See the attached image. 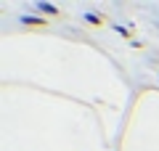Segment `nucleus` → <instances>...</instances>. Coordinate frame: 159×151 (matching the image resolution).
<instances>
[{"label":"nucleus","mask_w":159,"mask_h":151,"mask_svg":"<svg viewBox=\"0 0 159 151\" xmlns=\"http://www.w3.org/2000/svg\"><path fill=\"white\" fill-rule=\"evenodd\" d=\"M85 21H90V24H101V16H98V13H85Z\"/></svg>","instance_id":"nucleus-3"},{"label":"nucleus","mask_w":159,"mask_h":151,"mask_svg":"<svg viewBox=\"0 0 159 151\" xmlns=\"http://www.w3.org/2000/svg\"><path fill=\"white\" fill-rule=\"evenodd\" d=\"M21 24H27V27H45L43 19H34V16H21Z\"/></svg>","instance_id":"nucleus-2"},{"label":"nucleus","mask_w":159,"mask_h":151,"mask_svg":"<svg viewBox=\"0 0 159 151\" xmlns=\"http://www.w3.org/2000/svg\"><path fill=\"white\" fill-rule=\"evenodd\" d=\"M37 11H40V13H48V16H58V8L51 6V3H40Z\"/></svg>","instance_id":"nucleus-1"}]
</instances>
